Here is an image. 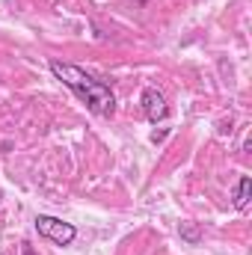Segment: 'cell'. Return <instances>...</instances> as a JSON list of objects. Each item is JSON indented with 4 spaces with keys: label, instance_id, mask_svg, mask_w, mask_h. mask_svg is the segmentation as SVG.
Wrapping results in <instances>:
<instances>
[{
    "label": "cell",
    "instance_id": "cell-2",
    "mask_svg": "<svg viewBox=\"0 0 252 255\" xmlns=\"http://www.w3.org/2000/svg\"><path fill=\"white\" fill-rule=\"evenodd\" d=\"M36 232H39L42 238L54 241L57 247H68V244H74V238H77V229H74L71 223H65L60 217H48V214H39V217H36Z\"/></svg>",
    "mask_w": 252,
    "mask_h": 255
},
{
    "label": "cell",
    "instance_id": "cell-3",
    "mask_svg": "<svg viewBox=\"0 0 252 255\" xmlns=\"http://www.w3.org/2000/svg\"><path fill=\"white\" fill-rule=\"evenodd\" d=\"M139 104H142V113H145V119L148 122H163L166 116H169V104H166V98H163V92H157L154 86H148V89H142V98H139Z\"/></svg>",
    "mask_w": 252,
    "mask_h": 255
},
{
    "label": "cell",
    "instance_id": "cell-5",
    "mask_svg": "<svg viewBox=\"0 0 252 255\" xmlns=\"http://www.w3.org/2000/svg\"><path fill=\"white\" fill-rule=\"evenodd\" d=\"M178 232H181V238H184L187 244H199V238H202L196 223H181V229H178Z\"/></svg>",
    "mask_w": 252,
    "mask_h": 255
},
{
    "label": "cell",
    "instance_id": "cell-7",
    "mask_svg": "<svg viewBox=\"0 0 252 255\" xmlns=\"http://www.w3.org/2000/svg\"><path fill=\"white\" fill-rule=\"evenodd\" d=\"M0 199H3V190H0Z\"/></svg>",
    "mask_w": 252,
    "mask_h": 255
},
{
    "label": "cell",
    "instance_id": "cell-1",
    "mask_svg": "<svg viewBox=\"0 0 252 255\" xmlns=\"http://www.w3.org/2000/svg\"><path fill=\"white\" fill-rule=\"evenodd\" d=\"M51 74L57 80H63L65 86L86 104V110L98 113V116H113L116 113V95L107 83H101L98 77H92L89 71H83L80 65L63 63V60H51Z\"/></svg>",
    "mask_w": 252,
    "mask_h": 255
},
{
    "label": "cell",
    "instance_id": "cell-6",
    "mask_svg": "<svg viewBox=\"0 0 252 255\" xmlns=\"http://www.w3.org/2000/svg\"><path fill=\"white\" fill-rule=\"evenodd\" d=\"M24 253H27V255H33V250H30V247H27V250H24Z\"/></svg>",
    "mask_w": 252,
    "mask_h": 255
},
{
    "label": "cell",
    "instance_id": "cell-4",
    "mask_svg": "<svg viewBox=\"0 0 252 255\" xmlns=\"http://www.w3.org/2000/svg\"><path fill=\"white\" fill-rule=\"evenodd\" d=\"M250 199H252V178L250 175H241V181L235 187V208L238 211H247L250 208Z\"/></svg>",
    "mask_w": 252,
    "mask_h": 255
}]
</instances>
